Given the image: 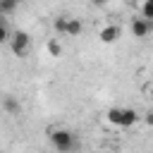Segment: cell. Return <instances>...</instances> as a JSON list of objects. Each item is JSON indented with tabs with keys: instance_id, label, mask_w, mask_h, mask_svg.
<instances>
[{
	"instance_id": "2e32d148",
	"label": "cell",
	"mask_w": 153,
	"mask_h": 153,
	"mask_svg": "<svg viewBox=\"0 0 153 153\" xmlns=\"http://www.w3.org/2000/svg\"><path fill=\"white\" fill-rule=\"evenodd\" d=\"M148 98H151V100H153V84H151V86H148Z\"/></svg>"
},
{
	"instance_id": "277c9868",
	"label": "cell",
	"mask_w": 153,
	"mask_h": 153,
	"mask_svg": "<svg viewBox=\"0 0 153 153\" xmlns=\"http://www.w3.org/2000/svg\"><path fill=\"white\" fill-rule=\"evenodd\" d=\"M148 31H151V22L148 19H131V33H134V38H146L148 36Z\"/></svg>"
},
{
	"instance_id": "5b68a950",
	"label": "cell",
	"mask_w": 153,
	"mask_h": 153,
	"mask_svg": "<svg viewBox=\"0 0 153 153\" xmlns=\"http://www.w3.org/2000/svg\"><path fill=\"white\" fill-rule=\"evenodd\" d=\"M2 108H5L7 115H19V112H22V105H19V100H17L14 96H5V98H2Z\"/></svg>"
},
{
	"instance_id": "ac0fdd59",
	"label": "cell",
	"mask_w": 153,
	"mask_h": 153,
	"mask_svg": "<svg viewBox=\"0 0 153 153\" xmlns=\"http://www.w3.org/2000/svg\"><path fill=\"white\" fill-rule=\"evenodd\" d=\"M124 2H134V0H124Z\"/></svg>"
},
{
	"instance_id": "52a82bcc",
	"label": "cell",
	"mask_w": 153,
	"mask_h": 153,
	"mask_svg": "<svg viewBox=\"0 0 153 153\" xmlns=\"http://www.w3.org/2000/svg\"><path fill=\"white\" fill-rule=\"evenodd\" d=\"M81 31H84L81 19H72V17H67V29H65V33H67V36H79Z\"/></svg>"
},
{
	"instance_id": "30bf717a",
	"label": "cell",
	"mask_w": 153,
	"mask_h": 153,
	"mask_svg": "<svg viewBox=\"0 0 153 153\" xmlns=\"http://www.w3.org/2000/svg\"><path fill=\"white\" fill-rule=\"evenodd\" d=\"M141 17L143 19H153V0H143V5H141Z\"/></svg>"
},
{
	"instance_id": "6da1fadb",
	"label": "cell",
	"mask_w": 153,
	"mask_h": 153,
	"mask_svg": "<svg viewBox=\"0 0 153 153\" xmlns=\"http://www.w3.org/2000/svg\"><path fill=\"white\" fill-rule=\"evenodd\" d=\"M50 143L55 146L57 153H69L74 148V134L67 129H53L50 131Z\"/></svg>"
},
{
	"instance_id": "8992f818",
	"label": "cell",
	"mask_w": 153,
	"mask_h": 153,
	"mask_svg": "<svg viewBox=\"0 0 153 153\" xmlns=\"http://www.w3.org/2000/svg\"><path fill=\"white\" fill-rule=\"evenodd\" d=\"M136 122H139L136 110H131V108H122V122H120V127H134Z\"/></svg>"
},
{
	"instance_id": "ba28073f",
	"label": "cell",
	"mask_w": 153,
	"mask_h": 153,
	"mask_svg": "<svg viewBox=\"0 0 153 153\" xmlns=\"http://www.w3.org/2000/svg\"><path fill=\"white\" fill-rule=\"evenodd\" d=\"M22 2H24V0H0V14H2V17H5V14H12Z\"/></svg>"
},
{
	"instance_id": "5bb4252c",
	"label": "cell",
	"mask_w": 153,
	"mask_h": 153,
	"mask_svg": "<svg viewBox=\"0 0 153 153\" xmlns=\"http://www.w3.org/2000/svg\"><path fill=\"white\" fill-rule=\"evenodd\" d=\"M143 120H146V124H148V127H153V110H148Z\"/></svg>"
},
{
	"instance_id": "7a4b0ae2",
	"label": "cell",
	"mask_w": 153,
	"mask_h": 153,
	"mask_svg": "<svg viewBox=\"0 0 153 153\" xmlns=\"http://www.w3.org/2000/svg\"><path fill=\"white\" fill-rule=\"evenodd\" d=\"M29 45H31V38H29L26 31H17L14 36H10V48L17 57H24L29 53Z\"/></svg>"
},
{
	"instance_id": "4fadbf2b",
	"label": "cell",
	"mask_w": 153,
	"mask_h": 153,
	"mask_svg": "<svg viewBox=\"0 0 153 153\" xmlns=\"http://www.w3.org/2000/svg\"><path fill=\"white\" fill-rule=\"evenodd\" d=\"M2 43H10V31H7L5 24H0V45Z\"/></svg>"
},
{
	"instance_id": "9c48e42d",
	"label": "cell",
	"mask_w": 153,
	"mask_h": 153,
	"mask_svg": "<svg viewBox=\"0 0 153 153\" xmlns=\"http://www.w3.org/2000/svg\"><path fill=\"white\" fill-rule=\"evenodd\" d=\"M108 122L120 127V122H122V108H110L108 110Z\"/></svg>"
},
{
	"instance_id": "8fae6325",
	"label": "cell",
	"mask_w": 153,
	"mask_h": 153,
	"mask_svg": "<svg viewBox=\"0 0 153 153\" xmlns=\"http://www.w3.org/2000/svg\"><path fill=\"white\" fill-rule=\"evenodd\" d=\"M45 48H48V53H50L53 57H60V55H62V45H60L57 41H48Z\"/></svg>"
},
{
	"instance_id": "7c38bea8",
	"label": "cell",
	"mask_w": 153,
	"mask_h": 153,
	"mask_svg": "<svg viewBox=\"0 0 153 153\" xmlns=\"http://www.w3.org/2000/svg\"><path fill=\"white\" fill-rule=\"evenodd\" d=\"M53 29H55L57 33H65V29H67V17H57V19L53 22Z\"/></svg>"
},
{
	"instance_id": "3957f363",
	"label": "cell",
	"mask_w": 153,
	"mask_h": 153,
	"mask_svg": "<svg viewBox=\"0 0 153 153\" xmlns=\"http://www.w3.org/2000/svg\"><path fill=\"white\" fill-rule=\"evenodd\" d=\"M120 36H122V31H120V26H115V24L103 26L100 33H98V38H100L103 43H115V41H120Z\"/></svg>"
},
{
	"instance_id": "e0dca14e",
	"label": "cell",
	"mask_w": 153,
	"mask_h": 153,
	"mask_svg": "<svg viewBox=\"0 0 153 153\" xmlns=\"http://www.w3.org/2000/svg\"><path fill=\"white\" fill-rule=\"evenodd\" d=\"M0 24H5V19H2V14H0Z\"/></svg>"
},
{
	"instance_id": "9a60e30c",
	"label": "cell",
	"mask_w": 153,
	"mask_h": 153,
	"mask_svg": "<svg viewBox=\"0 0 153 153\" xmlns=\"http://www.w3.org/2000/svg\"><path fill=\"white\" fill-rule=\"evenodd\" d=\"M96 7H103V5H108V0H91Z\"/></svg>"
}]
</instances>
